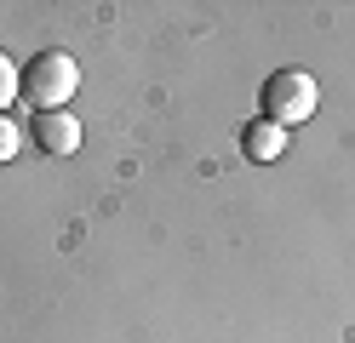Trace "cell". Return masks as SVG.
<instances>
[{
	"label": "cell",
	"mask_w": 355,
	"mask_h": 343,
	"mask_svg": "<svg viewBox=\"0 0 355 343\" xmlns=\"http://www.w3.org/2000/svg\"><path fill=\"white\" fill-rule=\"evenodd\" d=\"M321 103V86L304 75V69H275L270 80H263V121H275V126H298L309 121Z\"/></svg>",
	"instance_id": "obj_2"
},
{
	"label": "cell",
	"mask_w": 355,
	"mask_h": 343,
	"mask_svg": "<svg viewBox=\"0 0 355 343\" xmlns=\"http://www.w3.org/2000/svg\"><path fill=\"white\" fill-rule=\"evenodd\" d=\"M35 143L46 149V155H75V143H80V126H75V114L69 109H52V114H35Z\"/></svg>",
	"instance_id": "obj_3"
},
{
	"label": "cell",
	"mask_w": 355,
	"mask_h": 343,
	"mask_svg": "<svg viewBox=\"0 0 355 343\" xmlns=\"http://www.w3.org/2000/svg\"><path fill=\"white\" fill-rule=\"evenodd\" d=\"M75 91H80V63L69 52H40V58H29L17 69V98L35 103V114L63 109Z\"/></svg>",
	"instance_id": "obj_1"
},
{
	"label": "cell",
	"mask_w": 355,
	"mask_h": 343,
	"mask_svg": "<svg viewBox=\"0 0 355 343\" xmlns=\"http://www.w3.org/2000/svg\"><path fill=\"white\" fill-rule=\"evenodd\" d=\"M17 143H24V137H17L12 114H0V160H12V155H17Z\"/></svg>",
	"instance_id": "obj_6"
},
{
	"label": "cell",
	"mask_w": 355,
	"mask_h": 343,
	"mask_svg": "<svg viewBox=\"0 0 355 343\" xmlns=\"http://www.w3.org/2000/svg\"><path fill=\"white\" fill-rule=\"evenodd\" d=\"M17 98V69H12V58L0 52V114H6V103Z\"/></svg>",
	"instance_id": "obj_5"
},
{
	"label": "cell",
	"mask_w": 355,
	"mask_h": 343,
	"mask_svg": "<svg viewBox=\"0 0 355 343\" xmlns=\"http://www.w3.org/2000/svg\"><path fill=\"white\" fill-rule=\"evenodd\" d=\"M241 149H247V160H275L286 149V126H275V121L258 114L252 126H241Z\"/></svg>",
	"instance_id": "obj_4"
}]
</instances>
